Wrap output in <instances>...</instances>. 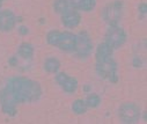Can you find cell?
Wrapping results in <instances>:
<instances>
[{"instance_id":"cell-23","label":"cell","mask_w":147,"mask_h":124,"mask_svg":"<svg viewBox=\"0 0 147 124\" xmlns=\"http://www.w3.org/2000/svg\"><path fill=\"white\" fill-rule=\"evenodd\" d=\"M3 1L4 0H0V7H1V5H3Z\"/></svg>"},{"instance_id":"cell-16","label":"cell","mask_w":147,"mask_h":124,"mask_svg":"<svg viewBox=\"0 0 147 124\" xmlns=\"http://www.w3.org/2000/svg\"><path fill=\"white\" fill-rule=\"evenodd\" d=\"M86 106L89 107V108H96L100 106L101 103V98L97 95V94H90L87 96L86 101H85Z\"/></svg>"},{"instance_id":"cell-21","label":"cell","mask_w":147,"mask_h":124,"mask_svg":"<svg viewBox=\"0 0 147 124\" xmlns=\"http://www.w3.org/2000/svg\"><path fill=\"white\" fill-rule=\"evenodd\" d=\"M132 63H133V65H134L136 67H140V66H141V59H139L138 57H134Z\"/></svg>"},{"instance_id":"cell-8","label":"cell","mask_w":147,"mask_h":124,"mask_svg":"<svg viewBox=\"0 0 147 124\" xmlns=\"http://www.w3.org/2000/svg\"><path fill=\"white\" fill-rule=\"evenodd\" d=\"M0 102H1V109L3 112L8 116H15L16 115V106L18 102L15 101L13 94L7 88V86L0 92Z\"/></svg>"},{"instance_id":"cell-13","label":"cell","mask_w":147,"mask_h":124,"mask_svg":"<svg viewBox=\"0 0 147 124\" xmlns=\"http://www.w3.org/2000/svg\"><path fill=\"white\" fill-rule=\"evenodd\" d=\"M60 67V62L56 58H48L44 62V70L48 73H56Z\"/></svg>"},{"instance_id":"cell-2","label":"cell","mask_w":147,"mask_h":124,"mask_svg":"<svg viewBox=\"0 0 147 124\" xmlns=\"http://www.w3.org/2000/svg\"><path fill=\"white\" fill-rule=\"evenodd\" d=\"M47 42L51 45L58 47L60 50L72 52L76 50L77 35L72 33H63L58 30H51L47 35Z\"/></svg>"},{"instance_id":"cell-22","label":"cell","mask_w":147,"mask_h":124,"mask_svg":"<svg viewBox=\"0 0 147 124\" xmlns=\"http://www.w3.org/2000/svg\"><path fill=\"white\" fill-rule=\"evenodd\" d=\"M9 64H11V65H13V66H14V65H16V59L13 57L12 59H9Z\"/></svg>"},{"instance_id":"cell-1","label":"cell","mask_w":147,"mask_h":124,"mask_svg":"<svg viewBox=\"0 0 147 124\" xmlns=\"http://www.w3.org/2000/svg\"><path fill=\"white\" fill-rule=\"evenodd\" d=\"M19 103H31L38 101L42 95V87L37 81L27 78H14L6 85Z\"/></svg>"},{"instance_id":"cell-18","label":"cell","mask_w":147,"mask_h":124,"mask_svg":"<svg viewBox=\"0 0 147 124\" xmlns=\"http://www.w3.org/2000/svg\"><path fill=\"white\" fill-rule=\"evenodd\" d=\"M84 0H68V3L73 9H79Z\"/></svg>"},{"instance_id":"cell-6","label":"cell","mask_w":147,"mask_h":124,"mask_svg":"<svg viewBox=\"0 0 147 124\" xmlns=\"http://www.w3.org/2000/svg\"><path fill=\"white\" fill-rule=\"evenodd\" d=\"M118 116L123 123L134 124L140 118V109L137 104L131 103V102H126L119 107Z\"/></svg>"},{"instance_id":"cell-7","label":"cell","mask_w":147,"mask_h":124,"mask_svg":"<svg viewBox=\"0 0 147 124\" xmlns=\"http://www.w3.org/2000/svg\"><path fill=\"white\" fill-rule=\"evenodd\" d=\"M76 54L80 58H87L93 51V44L89 35L85 31H81L77 35V44H76Z\"/></svg>"},{"instance_id":"cell-19","label":"cell","mask_w":147,"mask_h":124,"mask_svg":"<svg viewBox=\"0 0 147 124\" xmlns=\"http://www.w3.org/2000/svg\"><path fill=\"white\" fill-rule=\"evenodd\" d=\"M146 11H147V6H146V4H140V6H139V12L141 13V14H146Z\"/></svg>"},{"instance_id":"cell-3","label":"cell","mask_w":147,"mask_h":124,"mask_svg":"<svg viewBox=\"0 0 147 124\" xmlns=\"http://www.w3.org/2000/svg\"><path fill=\"white\" fill-rule=\"evenodd\" d=\"M96 72L97 74L111 82H117V63L114 60L113 56L97 58L96 59Z\"/></svg>"},{"instance_id":"cell-20","label":"cell","mask_w":147,"mask_h":124,"mask_svg":"<svg viewBox=\"0 0 147 124\" xmlns=\"http://www.w3.org/2000/svg\"><path fill=\"white\" fill-rule=\"evenodd\" d=\"M19 33H20L21 35H27V34L29 33V29H28L27 27L22 26V27H20V29H19Z\"/></svg>"},{"instance_id":"cell-14","label":"cell","mask_w":147,"mask_h":124,"mask_svg":"<svg viewBox=\"0 0 147 124\" xmlns=\"http://www.w3.org/2000/svg\"><path fill=\"white\" fill-rule=\"evenodd\" d=\"M32 54H34V48L31 44L29 43H23L19 47V55L24 58V59H28V58H31L32 57Z\"/></svg>"},{"instance_id":"cell-10","label":"cell","mask_w":147,"mask_h":124,"mask_svg":"<svg viewBox=\"0 0 147 124\" xmlns=\"http://www.w3.org/2000/svg\"><path fill=\"white\" fill-rule=\"evenodd\" d=\"M15 23H16V16L12 11L6 9L0 12V30L1 31L12 30Z\"/></svg>"},{"instance_id":"cell-5","label":"cell","mask_w":147,"mask_h":124,"mask_svg":"<svg viewBox=\"0 0 147 124\" xmlns=\"http://www.w3.org/2000/svg\"><path fill=\"white\" fill-rule=\"evenodd\" d=\"M126 41V34L122 27L110 26L105 34V43L109 44L114 50L121 48Z\"/></svg>"},{"instance_id":"cell-15","label":"cell","mask_w":147,"mask_h":124,"mask_svg":"<svg viewBox=\"0 0 147 124\" xmlns=\"http://www.w3.org/2000/svg\"><path fill=\"white\" fill-rule=\"evenodd\" d=\"M72 110H73V112L77 114V115H82V114L86 112L87 106H86L85 101H82V100H76L74 102L72 103Z\"/></svg>"},{"instance_id":"cell-4","label":"cell","mask_w":147,"mask_h":124,"mask_svg":"<svg viewBox=\"0 0 147 124\" xmlns=\"http://www.w3.org/2000/svg\"><path fill=\"white\" fill-rule=\"evenodd\" d=\"M123 9L124 3L122 0H115L102 9V18L108 24L116 26L123 16Z\"/></svg>"},{"instance_id":"cell-11","label":"cell","mask_w":147,"mask_h":124,"mask_svg":"<svg viewBox=\"0 0 147 124\" xmlns=\"http://www.w3.org/2000/svg\"><path fill=\"white\" fill-rule=\"evenodd\" d=\"M80 20H81L80 14L73 9H71L67 13L61 15V22L67 28H76L80 23Z\"/></svg>"},{"instance_id":"cell-12","label":"cell","mask_w":147,"mask_h":124,"mask_svg":"<svg viewBox=\"0 0 147 124\" xmlns=\"http://www.w3.org/2000/svg\"><path fill=\"white\" fill-rule=\"evenodd\" d=\"M53 9L55 12L59 13V14H65L67 13L68 11L72 9L69 3H68V0H55V3H53Z\"/></svg>"},{"instance_id":"cell-17","label":"cell","mask_w":147,"mask_h":124,"mask_svg":"<svg viewBox=\"0 0 147 124\" xmlns=\"http://www.w3.org/2000/svg\"><path fill=\"white\" fill-rule=\"evenodd\" d=\"M95 6H96V0H84L79 9L85 11V12H89V11H92Z\"/></svg>"},{"instance_id":"cell-9","label":"cell","mask_w":147,"mask_h":124,"mask_svg":"<svg viewBox=\"0 0 147 124\" xmlns=\"http://www.w3.org/2000/svg\"><path fill=\"white\" fill-rule=\"evenodd\" d=\"M56 81H57V84L64 89V92L66 93H74L78 88V81L77 79L74 78H72L65 73H58L56 75Z\"/></svg>"}]
</instances>
